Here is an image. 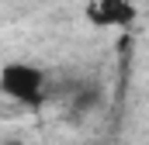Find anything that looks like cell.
<instances>
[{
	"instance_id": "6da1fadb",
	"label": "cell",
	"mask_w": 149,
	"mask_h": 145,
	"mask_svg": "<svg viewBox=\"0 0 149 145\" xmlns=\"http://www.w3.org/2000/svg\"><path fill=\"white\" fill-rule=\"evenodd\" d=\"M0 93L24 107H35L45 93V72L31 62H7L0 69Z\"/></svg>"
},
{
	"instance_id": "7a4b0ae2",
	"label": "cell",
	"mask_w": 149,
	"mask_h": 145,
	"mask_svg": "<svg viewBox=\"0 0 149 145\" xmlns=\"http://www.w3.org/2000/svg\"><path fill=\"white\" fill-rule=\"evenodd\" d=\"M87 21L97 28H128L135 21V3L132 0H90Z\"/></svg>"
}]
</instances>
